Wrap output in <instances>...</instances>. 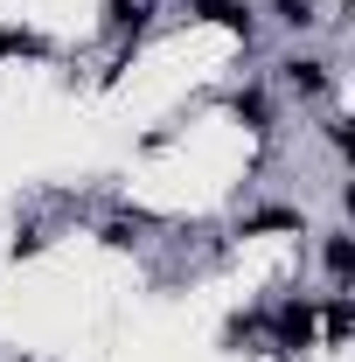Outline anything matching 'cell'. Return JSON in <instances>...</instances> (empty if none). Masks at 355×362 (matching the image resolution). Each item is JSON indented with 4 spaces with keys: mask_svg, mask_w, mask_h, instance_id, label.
<instances>
[{
    "mask_svg": "<svg viewBox=\"0 0 355 362\" xmlns=\"http://www.w3.org/2000/svg\"><path fill=\"white\" fill-rule=\"evenodd\" d=\"M272 334H279V349H293V356H300V349L313 341V300H286L279 320H272Z\"/></svg>",
    "mask_w": 355,
    "mask_h": 362,
    "instance_id": "cell-1",
    "label": "cell"
},
{
    "mask_svg": "<svg viewBox=\"0 0 355 362\" xmlns=\"http://www.w3.org/2000/svg\"><path fill=\"white\" fill-rule=\"evenodd\" d=\"M279 70H286V90H300V98H320V90L334 84V77H327V63H320V56H286V63H279Z\"/></svg>",
    "mask_w": 355,
    "mask_h": 362,
    "instance_id": "cell-2",
    "label": "cell"
},
{
    "mask_svg": "<svg viewBox=\"0 0 355 362\" xmlns=\"http://www.w3.org/2000/svg\"><path fill=\"white\" fill-rule=\"evenodd\" d=\"M188 14H195V21H216V28H230V35L251 42V14H244V0H188Z\"/></svg>",
    "mask_w": 355,
    "mask_h": 362,
    "instance_id": "cell-3",
    "label": "cell"
},
{
    "mask_svg": "<svg viewBox=\"0 0 355 362\" xmlns=\"http://www.w3.org/2000/svg\"><path fill=\"white\" fill-rule=\"evenodd\" d=\"M320 265H327V279H334V286H349V279H355V237H349V230H327Z\"/></svg>",
    "mask_w": 355,
    "mask_h": 362,
    "instance_id": "cell-4",
    "label": "cell"
},
{
    "mask_svg": "<svg viewBox=\"0 0 355 362\" xmlns=\"http://www.w3.org/2000/svg\"><path fill=\"white\" fill-rule=\"evenodd\" d=\"M105 28L112 35H139L146 28V0H105Z\"/></svg>",
    "mask_w": 355,
    "mask_h": 362,
    "instance_id": "cell-5",
    "label": "cell"
},
{
    "mask_svg": "<svg viewBox=\"0 0 355 362\" xmlns=\"http://www.w3.org/2000/svg\"><path fill=\"white\" fill-rule=\"evenodd\" d=\"M230 112H237V119H244L251 133H272V105L258 98V90H237V105H230Z\"/></svg>",
    "mask_w": 355,
    "mask_h": 362,
    "instance_id": "cell-6",
    "label": "cell"
},
{
    "mask_svg": "<svg viewBox=\"0 0 355 362\" xmlns=\"http://www.w3.org/2000/svg\"><path fill=\"white\" fill-rule=\"evenodd\" d=\"M279 21H286V28H307V21H313V0H279Z\"/></svg>",
    "mask_w": 355,
    "mask_h": 362,
    "instance_id": "cell-7",
    "label": "cell"
},
{
    "mask_svg": "<svg viewBox=\"0 0 355 362\" xmlns=\"http://www.w3.org/2000/svg\"><path fill=\"white\" fill-rule=\"evenodd\" d=\"M35 49H42L35 35H0V56H35Z\"/></svg>",
    "mask_w": 355,
    "mask_h": 362,
    "instance_id": "cell-8",
    "label": "cell"
},
{
    "mask_svg": "<svg viewBox=\"0 0 355 362\" xmlns=\"http://www.w3.org/2000/svg\"><path fill=\"white\" fill-rule=\"evenodd\" d=\"M327 146H334V153H355V133H349V119H334V126H327Z\"/></svg>",
    "mask_w": 355,
    "mask_h": 362,
    "instance_id": "cell-9",
    "label": "cell"
}]
</instances>
